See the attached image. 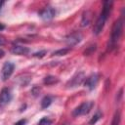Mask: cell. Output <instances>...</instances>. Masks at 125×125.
<instances>
[{"label":"cell","mask_w":125,"mask_h":125,"mask_svg":"<svg viewBox=\"0 0 125 125\" xmlns=\"http://www.w3.org/2000/svg\"><path fill=\"white\" fill-rule=\"evenodd\" d=\"M25 122H26V120H25V119H21V120L18 121L17 123H15L14 125H24V124H25Z\"/></svg>","instance_id":"obj_19"},{"label":"cell","mask_w":125,"mask_h":125,"mask_svg":"<svg viewBox=\"0 0 125 125\" xmlns=\"http://www.w3.org/2000/svg\"><path fill=\"white\" fill-rule=\"evenodd\" d=\"M46 54V51H41V52H38V53H35L34 56L35 57H39V58H42L44 57V55Z\"/></svg>","instance_id":"obj_18"},{"label":"cell","mask_w":125,"mask_h":125,"mask_svg":"<svg viewBox=\"0 0 125 125\" xmlns=\"http://www.w3.org/2000/svg\"><path fill=\"white\" fill-rule=\"evenodd\" d=\"M4 28H5V25H4L3 23H1V22H0V31H1V30H3Z\"/></svg>","instance_id":"obj_23"},{"label":"cell","mask_w":125,"mask_h":125,"mask_svg":"<svg viewBox=\"0 0 125 125\" xmlns=\"http://www.w3.org/2000/svg\"><path fill=\"white\" fill-rule=\"evenodd\" d=\"M11 100H12V93H11L10 89L4 88L0 93V104L1 105H5Z\"/></svg>","instance_id":"obj_8"},{"label":"cell","mask_w":125,"mask_h":125,"mask_svg":"<svg viewBox=\"0 0 125 125\" xmlns=\"http://www.w3.org/2000/svg\"><path fill=\"white\" fill-rule=\"evenodd\" d=\"M120 123V112L117 110L113 116V119H112V122H111V125H119Z\"/></svg>","instance_id":"obj_15"},{"label":"cell","mask_w":125,"mask_h":125,"mask_svg":"<svg viewBox=\"0 0 125 125\" xmlns=\"http://www.w3.org/2000/svg\"><path fill=\"white\" fill-rule=\"evenodd\" d=\"M12 53L15 54V55H19V56H22V55H27L29 50L27 47H24V46H21V45H15L12 47L11 49Z\"/></svg>","instance_id":"obj_10"},{"label":"cell","mask_w":125,"mask_h":125,"mask_svg":"<svg viewBox=\"0 0 125 125\" xmlns=\"http://www.w3.org/2000/svg\"><path fill=\"white\" fill-rule=\"evenodd\" d=\"M4 55H5V52H4L3 50L0 49V59H2V58L4 57Z\"/></svg>","instance_id":"obj_21"},{"label":"cell","mask_w":125,"mask_h":125,"mask_svg":"<svg viewBox=\"0 0 125 125\" xmlns=\"http://www.w3.org/2000/svg\"><path fill=\"white\" fill-rule=\"evenodd\" d=\"M65 41H66V44L68 46H74V45H76L77 43H79L81 41V34L77 33V32L72 33V34H70L66 37Z\"/></svg>","instance_id":"obj_9"},{"label":"cell","mask_w":125,"mask_h":125,"mask_svg":"<svg viewBox=\"0 0 125 125\" xmlns=\"http://www.w3.org/2000/svg\"><path fill=\"white\" fill-rule=\"evenodd\" d=\"M102 115H103V114H102L100 111H98V112H97V113H96V114H95V115H94V116L91 118V120L89 121V124H90V125H93V124L97 123V122H98V121L101 119Z\"/></svg>","instance_id":"obj_13"},{"label":"cell","mask_w":125,"mask_h":125,"mask_svg":"<svg viewBox=\"0 0 125 125\" xmlns=\"http://www.w3.org/2000/svg\"><path fill=\"white\" fill-rule=\"evenodd\" d=\"M56 15V10L52 7H46L45 9H43L40 13H39V16L45 20V21H50L52 20Z\"/></svg>","instance_id":"obj_7"},{"label":"cell","mask_w":125,"mask_h":125,"mask_svg":"<svg viewBox=\"0 0 125 125\" xmlns=\"http://www.w3.org/2000/svg\"><path fill=\"white\" fill-rule=\"evenodd\" d=\"M4 43H5V39H4V37H3V36H1V35H0V46H2Z\"/></svg>","instance_id":"obj_20"},{"label":"cell","mask_w":125,"mask_h":125,"mask_svg":"<svg viewBox=\"0 0 125 125\" xmlns=\"http://www.w3.org/2000/svg\"><path fill=\"white\" fill-rule=\"evenodd\" d=\"M84 80V73L83 72H77L66 84V86L68 88H74V87H77L79 86Z\"/></svg>","instance_id":"obj_4"},{"label":"cell","mask_w":125,"mask_h":125,"mask_svg":"<svg viewBox=\"0 0 125 125\" xmlns=\"http://www.w3.org/2000/svg\"><path fill=\"white\" fill-rule=\"evenodd\" d=\"M94 105V103L92 101H88V102H84L82 103L79 106H77L73 111H72V115L74 117H78L81 115H85L87 113L90 112V110L92 109Z\"/></svg>","instance_id":"obj_3"},{"label":"cell","mask_w":125,"mask_h":125,"mask_svg":"<svg viewBox=\"0 0 125 125\" xmlns=\"http://www.w3.org/2000/svg\"><path fill=\"white\" fill-rule=\"evenodd\" d=\"M88 14H89V12H86V13H84V15H83V17H82V21H81V22H82V25H83V26L89 24L90 17L88 16Z\"/></svg>","instance_id":"obj_16"},{"label":"cell","mask_w":125,"mask_h":125,"mask_svg":"<svg viewBox=\"0 0 125 125\" xmlns=\"http://www.w3.org/2000/svg\"><path fill=\"white\" fill-rule=\"evenodd\" d=\"M53 121L51 119H49L48 117H43L39 122H38V125H52Z\"/></svg>","instance_id":"obj_17"},{"label":"cell","mask_w":125,"mask_h":125,"mask_svg":"<svg viewBox=\"0 0 125 125\" xmlns=\"http://www.w3.org/2000/svg\"><path fill=\"white\" fill-rule=\"evenodd\" d=\"M59 80H58V78L57 77H55V76H47V77H45L44 78V84H46V85H52V84H55V83H57Z\"/></svg>","instance_id":"obj_11"},{"label":"cell","mask_w":125,"mask_h":125,"mask_svg":"<svg viewBox=\"0 0 125 125\" xmlns=\"http://www.w3.org/2000/svg\"><path fill=\"white\" fill-rule=\"evenodd\" d=\"M122 29H123V22L121 20H117L114 21L112 29H111V35H110V45L114 46L118 40L121 37L122 34Z\"/></svg>","instance_id":"obj_2"},{"label":"cell","mask_w":125,"mask_h":125,"mask_svg":"<svg viewBox=\"0 0 125 125\" xmlns=\"http://www.w3.org/2000/svg\"><path fill=\"white\" fill-rule=\"evenodd\" d=\"M5 4V2L4 1H0V12H1V10H2V7H3V5Z\"/></svg>","instance_id":"obj_22"},{"label":"cell","mask_w":125,"mask_h":125,"mask_svg":"<svg viewBox=\"0 0 125 125\" xmlns=\"http://www.w3.org/2000/svg\"><path fill=\"white\" fill-rule=\"evenodd\" d=\"M111 7H112V2L110 1H105L104 3V6H103V11L100 15V17L98 18L96 23H95V26H94V34L95 35H99L102 30L104 29V23L110 14V11H111Z\"/></svg>","instance_id":"obj_1"},{"label":"cell","mask_w":125,"mask_h":125,"mask_svg":"<svg viewBox=\"0 0 125 125\" xmlns=\"http://www.w3.org/2000/svg\"><path fill=\"white\" fill-rule=\"evenodd\" d=\"M69 51H70L69 48H63V49H61V50H58V51L54 52V53H53V56H64V55H66Z\"/></svg>","instance_id":"obj_14"},{"label":"cell","mask_w":125,"mask_h":125,"mask_svg":"<svg viewBox=\"0 0 125 125\" xmlns=\"http://www.w3.org/2000/svg\"><path fill=\"white\" fill-rule=\"evenodd\" d=\"M14 68H15L14 63H12L10 62H7L4 63V65L2 67V79L4 81H6L7 79L10 78V76L12 75V73L14 71Z\"/></svg>","instance_id":"obj_5"},{"label":"cell","mask_w":125,"mask_h":125,"mask_svg":"<svg viewBox=\"0 0 125 125\" xmlns=\"http://www.w3.org/2000/svg\"><path fill=\"white\" fill-rule=\"evenodd\" d=\"M99 82V75L94 73V74H91L90 76H88L84 82V86L89 89V90H93L96 88L97 84Z\"/></svg>","instance_id":"obj_6"},{"label":"cell","mask_w":125,"mask_h":125,"mask_svg":"<svg viewBox=\"0 0 125 125\" xmlns=\"http://www.w3.org/2000/svg\"><path fill=\"white\" fill-rule=\"evenodd\" d=\"M51 103H52V99H51L50 97L46 96V97H44V98L42 99V101H41V107H42V108H47V107L51 104Z\"/></svg>","instance_id":"obj_12"}]
</instances>
